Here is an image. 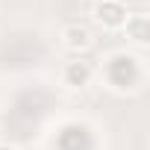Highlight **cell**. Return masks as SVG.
Wrapping results in <instances>:
<instances>
[{
	"label": "cell",
	"mask_w": 150,
	"mask_h": 150,
	"mask_svg": "<svg viewBox=\"0 0 150 150\" xmlns=\"http://www.w3.org/2000/svg\"><path fill=\"white\" fill-rule=\"evenodd\" d=\"M127 35L129 38H135V41H147L150 38V21H147V15H132V18H127Z\"/></svg>",
	"instance_id": "cell-4"
},
{
	"label": "cell",
	"mask_w": 150,
	"mask_h": 150,
	"mask_svg": "<svg viewBox=\"0 0 150 150\" xmlns=\"http://www.w3.org/2000/svg\"><path fill=\"white\" fill-rule=\"evenodd\" d=\"M62 44L71 50V53H86L91 47V33L83 27V24H68L62 30Z\"/></svg>",
	"instance_id": "cell-2"
},
{
	"label": "cell",
	"mask_w": 150,
	"mask_h": 150,
	"mask_svg": "<svg viewBox=\"0 0 150 150\" xmlns=\"http://www.w3.org/2000/svg\"><path fill=\"white\" fill-rule=\"evenodd\" d=\"M94 18L103 24V27H109V30H118V27H124L127 24V6L121 3V0H100V3L94 6Z\"/></svg>",
	"instance_id": "cell-1"
},
{
	"label": "cell",
	"mask_w": 150,
	"mask_h": 150,
	"mask_svg": "<svg viewBox=\"0 0 150 150\" xmlns=\"http://www.w3.org/2000/svg\"><path fill=\"white\" fill-rule=\"evenodd\" d=\"M65 83L68 86H74V88H83V86H88V80H91V65L88 62H68L65 65Z\"/></svg>",
	"instance_id": "cell-3"
},
{
	"label": "cell",
	"mask_w": 150,
	"mask_h": 150,
	"mask_svg": "<svg viewBox=\"0 0 150 150\" xmlns=\"http://www.w3.org/2000/svg\"><path fill=\"white\" fill-rule=\"evenodd\" d=\"M0 150H15V147H9V144H0Z\"/></svg>",
	"instance_id": "cell-5"
}]
</instances>
